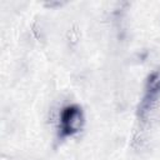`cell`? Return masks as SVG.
<instances>
[{
  "instance_id": "6da1fadb",
  "label": "cell",
  "mask_w": 160,
  "mask_h": 160,
  "mask_svg": "<svg viewBox=\"0 0 160 160\" xmlns=\"http://www.w3.org/2000/svg\"><path fill=\"white\" fill-rule=\"evenodd\" d=\"M85 124V115L80 105L69 104L64 106L59 112L58 119V134L60 138L74 136L81 131Z\"/></svg>"
},
{
  "instance_id": "7a4b0ae2",
  "label": "cell",
  "mask_w": 160,
  "mask_h": 160,
  "mask_svg": "<svg viewBox=\"0 0 160 160\" xmlns=\"http://www.w3.org/2000/svg\"><path fill=\"white\" fill-rule=\"evenodd\" d=\"M144 90L146 96L150 98H159L160 95V69L154 70L152 72H150L145 80V85H144Z\"/></svg>"
}]
</instances>
